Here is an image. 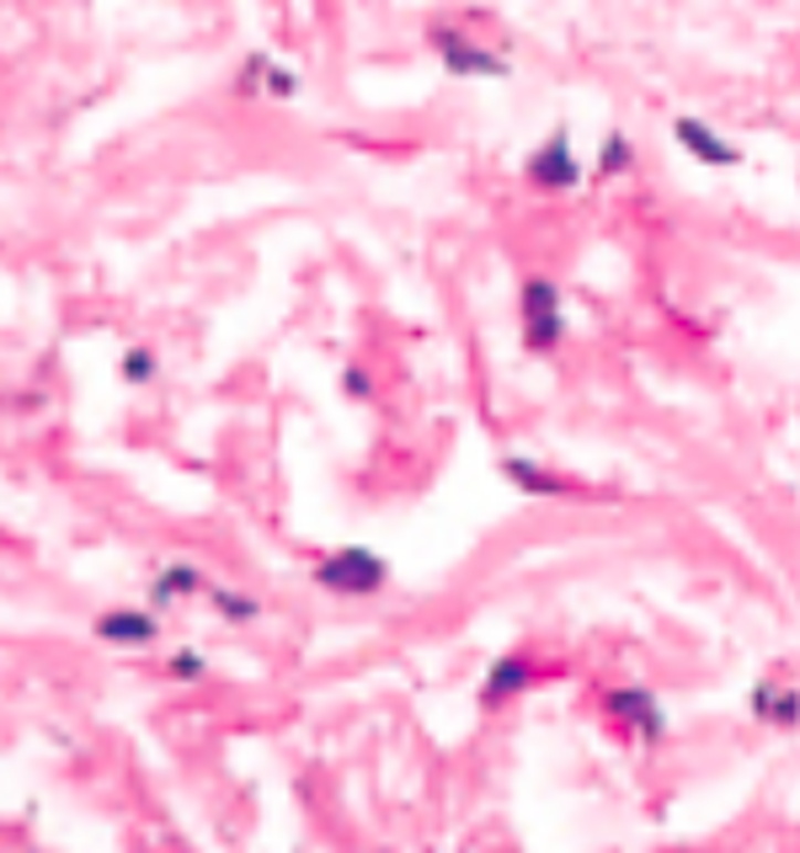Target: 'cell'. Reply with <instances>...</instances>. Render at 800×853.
Listing matches in <instances>:
<instances>
[{
    "label": "cell",
    "instance_id": "10",
    "mask_svg": "<svg viewBox=\"0 0 800 853\" xmlns=\"http://www.w3.org/2000/svg\"><path fill=\"white\" fill-rule=\"evenodd\" d=\"M624 160H630V145H624V139H609V145H603V171H624Z\"/></svg>",
    "mask_w": 800,
    "mask_h": 853
},
{
    "label": "cell",
    "instance_id": "2",
    "mask_svg": "<svg viewBox=\"0 0 800 853\" xmlns=\"http://www.w3.org/2000/svg\"><path fill=\"white\" fill-rule=\"evenodd\" d=\"M524 336L528 347H539V352H550L560 341V299H555V288L545 277H534L524 288Z\"/></svg>",
    "mask_w": 800,
    "mask_h": 853
},
{
    "label": "cell",
    "instance_id": "1",
    "mask_svg": "<svg viewBox=\"0 0 800 853\" xmlns=\"http://www.w3.org/2000/svg\"><path fill=\"white\" fill-rule=\"evenodd\" d=\"M315 581H320V587H331V592L358 598V592H373V587L385 581V560H379V555H369V549H337L331 560H320Z\"/></svg>",
    "mask_w": 800,
    "mask_h": 853
},
{
    "label": "cell",
    "instance_id": "7",
    "mask_svg": "<svg viewBox=\"0 0 800 853\" xmlns=\"http://www.w3.org/2000/svg\"><path fill=\"white\" fill-rule=\"evenodd\" d=\"M102 635L118 640V645H139V640L155 635V624L145 613H107V619H102Z\"/></svg>",
    "mask_w": 800,
    "mask_h": 853
},
{
    "label": "cell",
    "instance_id": "5",
    "mask_svg": "<svg viewBox=\"0 0 800 853\" xmlns=\"http://www.w3.org/2000/svg\"><path fill=\"white\" fill-rule=\"evenodd\" d=\"M438 49H443L449 70H460V75H502V70H507V64L496 60V54H486V49H464L460 38H443Z\"/></svg>",
    "mask_w": 800,
    "mask_h": 853
},
{
    "label": "cell",
    "instance_id": "9",
    "mask_svg": "<svg viewBox=\"0 0 800 853\" xmlns=\"http://www.w3.org/2000/svg\"><path fill=\"white\" fill-rule=\"evenodd\" d=\"M507 475H513L518 486H528V491H560V481L539 475V464H524V459H513V464H507Z\"/></svg>",
    "mask_w": 800,
    "mask_h": 853
},
{
    "label": "cell",
    "instance_id": "3",
    "mask_svg": "<svg viewBox=\"0 0 800 853\" xmlns=\"http://www.w3.org/2000/svg\"><path fill=\"white\" fill-rule=\"evenodd\" d=\"M528 177L539 187H577V160L566 150V134H555L550 145L528 160Z\"/></svg>",
    "mask_w": 800,
    "mask_h": 853
},
{
    "label": "cell",
    "instance_id": "8",
    "mask_svg": "<svg viewBox=\"0 0 800 853\" xmlns=\"http://www.w3.org/2000/svg\"><path fill=\"white\" fill-rule=\"evenodd\" d=\"M528 683V667L518 662V656H502L492 667V677H486V699H507V694H518Z\"/></svg>",
    "mask_w": 800,
    "mask_h": 853
},
{
    "label": "cell",
    "instance_id": "6",
    "mask_svg": "<svg viewBox=\"0 0 800 853\" xmlns=\"http://www.w3.org/2000/svg\"><path fill=\"white\" fill-rule=\"evenodd\" d=\"M614 715H624V720H635L641 731H662V709L641 694V688H624V694H614Z\"/></svg>",
    "mask_w": 800,
    "mask_h": 853
},
{
    "label": "cell",
    "instance_id": "4",
    "mask_svg": "<svg viewBox=\"0 0 800 853\" xmlns=\"http://www.w3.org/2000/svg\"><path fill=\"white\" fill-rule=\"evenodd\" d=\"M677 145L688 155H699L705 166H737V150L726 145V139H715V128L699 118H683L677 123Z\"/></svg>",
    "mask_w": 800,
    "mask_h": 853
}]
</instances>
